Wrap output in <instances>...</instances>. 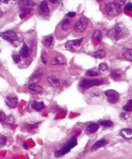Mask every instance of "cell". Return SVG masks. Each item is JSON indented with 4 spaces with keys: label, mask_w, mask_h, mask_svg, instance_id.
<instances>
[{
    "label": "cell",
    "mask_w": 132,
    "mask_h": 159,
    "mask_svg": "<svg viewBox=\"0 0 132 159\" xmlns=\"http://www.w3.org/2000/svg\"><path fill=\"white\" fill-rule=\"evenodd\" d=\"M102 84V80L99 78H94V80H82L80 82V87L82 88H90V87H94V86H99Z\"/></svg>",
    "instance_id": "8992f818"
},
{
    "label": "cell",
    "mask_w": 132,
    "mask_h": 159,
    "mask_svg": "<svg viewBox=\"0 0 132 159\" xmlns=\"http://www.w3.org/2000/svg\"><path fill=\"white\" fill-rule=\"evenodd\" d=\"M5 123L12 125V124L14 123V118L12 116H6V119H5Z\"/></svg>",
    "instance_id": "4316f807"
},
{
    "label": "cell",
    "mask_w": 132,
    "mask_h": 159,
    "mask_svg": "<svg viewBox=\"0 0 132 159\" xmlns=\"http://www.w3.org/2000/svg\"><path fill=\"white\" fill-rule=\"evenodd\" d=\"M106 144H107V142H106L105 140H97L96 142H94V145L91 147V151L94 152V151H96V150H98V149H100V148L104 147V146H106Z\"/></svg>",
    "instance_id": "4fadbf2b"
},
{
    "label": "cell",
    "mask_w": 132,
    "mask_h": 159,
    "mask_svg": "<svg viewBox=\"0 0 132 159\" xmlns=\"http://www.w3.org/2000/svg\"><path fill=\"white\" fill-rule=\"evenodd\" d=\"M86 76H98V74H97L96 71L87 70V71H86Z\"/></svg>",
    "instance_id": "f546056e"
},
{
    "label": "cell",
    "mask_w": 132,
    "mask_h": 159,
    "mask_svg": "<svg viewBox=\"0 0 132 159\" xmlns=\"http://www.w3.org/2000/svg\"><path fill=\"white\" fill-rule=\"evenodd\" d=\"M88 24H89L88 19L85 17H82L76 22V24L73 25V29H74L76 32H82V31L86 30V28L88 27Z\"/></svg>",
    "instance_id": "277c9868"
},
{
    "label": "cell",
    "mask_w": 132,
    "mask_h": 159,
    "mask_svg": "<svg viewBox=\"0 0 132 159\" xmlns=\"http://www.w3.org/2000/svg\"><path fill=\"white\" fill-rule=\"evenodd\" d=\"M128 34V29L126 28L125 25H123L122 23L117 24L113 28L109 29L107 31V35L113 39V41H119L121 38H123L124 36H126Z\"/></svg>",
    "instance_id": "6da1fadb"
},
{
    "label": "cell",
    "mask_w": 132,
    "mask_h": 159,
    "mask_svg": "<svg viewBox=\"0 0 132 159\" xmlns=\"http://www.w3.org/2000/svg\"><path fill=\"white\" fill-rule=\"evenodd\" d=\"M28 54H29V49H28V47H27V45L26 43H23V45H22V47H21V51H20V55H21L22 57H27L28 56Z\"/></svg>",
    "instance_id": "603a6c76"
},
{
    "label": "cell",
    "mask_w": 132,
    "mask_h": 159,
    "mask_svg": "<svg viewBox=\"0 0 132 159\" xmlns=\"http://www.w3.org/2000/svg\"><path fill=\"white\" fill-rule=\"evenodd\" d=\"M41 76H43V74H41L40 71H38V72L34 74L32 76H31V78H30V83H29V84H36L38 81H40V78H41Z\"/></svg>",
    "instance_id": "2e32d148"
},
{
    "label": "cell",
    "mask_w": 132,
    "mask_h": 159,
    "mask_svg": "<svg viewBox=\"0 0 132 159\" xmlns=\"http://www.w3.org/2000/svg\"><path fill=\"white\" fill-rule=\"evenodd\" d=\"M53 41H54V37H53V35L45 36V37L43 38V45H45V47H50L51 45H52Z\"/></svg>",
    "instance_id": "ffe728a7"
},
{
    "label": "cell",
    "mask_w": 132,
    "mask_h": 159,
    "mask_svg": "<svg viewBox=\"0 0 132 159\" xmlns=\"http://www.w3.org/2000/svg\"><path fill=\"white\" fill-rule=\"evenodd\" d=\"M1 37H2L3 39H5V41H10V43H14V45H16L18 36H16V33L14 32V31H12V30L3 31L2 33H1Z\"/></svg>",
    "instance_id": "5b68a950"
},
{
    "label": "cell",
    "mask_w": 132,
    "mask_h": 159,
    "mask_svg": "<svg viewBox=\"0 0 132 159\" xmlns=\"http://www.w3.org/2000/svg\"><path fill=\"white\" fill-rule=\"evenodd\" d=\"M50 12L49 6H47V1H41L39 4V14L43 16H47Z\"/></svg>",
    "instance_id": "8fae6325"
},
{
    "label": "cell",
    "mask_w": 132,
    "mask_h": 159,
    "mask_svg": "<svg viewBox=\"0 0 132 159\" xmlns=\"http://www.w3.org/2000/svg\"><path fill=\"white\" fill-rule=\"evenodd\" d=\"M66 60L63 56H57V57H54L52 60H51V64L52 65H62L65 64Z\"/></svg>",
    "instance_id": "7c38bea8"
},
{
    "label": "cell",
    "mask_w": 132,
    "mask_h": 159,
    "mask_svg": "<svg viewBox=\"0 0 132 159\" xmlns=\"http://www.w3.org/2000/svg\"><path fill=\"white\" fill-rule=\"evenodd\" d=\"M82 41V38H78V39H76V41H67V43H65V47L69 51H73L74 49L80 47Z\"/></svg>",
    "instance_id": "ba28073f"
},
{
    "label": "cell",
    "mask_w": 132,
    "mask_h": 159,
    "mask_svg": "<svg viewBox=\"0 0 132 159\" xmlns=\"http://www.w3.org/2000/svg\"><path fill=\"white\" fill-rule=\"evenodd\" d=\"M47 81H49V83H51V85L54 86V87H59L60 86V81L54 76H47Z\"/></svg>",
    "instance_id": "e0dca14e"
},
{
    "label": "cell",
    "mask_w": 132,
    "mask_h": 159,
    "mask_svg": "<svg viewBox=\"0 0 132 159\" xmlns=\"http://www.w3.org/2000/svg\"><path fill=\"white\" fill-rule=\"evenodd\" d=\"M105 56H106V52H105V50H103V49L98 50V51H96V52L93 53V57L97 58V59H102V58H104Z\"/></svg>",
    "instance_id": "ac0fdd59"
},
{
    "label": "cell",
    "mask_w": 132,
    "mask_h": 159,
    "mask_svg": "<svg viewBox=\"0 0 132 159\" xmlns=\"http://www.w3.org/2000/svg\"><path fill=\"white\" fill-rule=\"evenodd\" d=\"M19 5L22 10H27V12H29L33 8V6L35 5V2L34 1H25V0H23V1H19Z\"/></svg>",
    "instance_id": "9c48e42d"
},
{
    "label": "cell",
    "mask_w": 132,
    "mask_h": 159,
    "mask_svg": "<svg viewBox=\"0 0 132 159\" xmlns=\"http://www.w3.org/2000/svg\"><path fill=\"white\" fill-rule=\"evenodd\" d=\"M128 105H129V107H132V99H130L129 101H128Z\"/></svg>",
    "instance_id": "f35d334b"
},
{
    "label": "cell",
    "mask_w": 132,
    "mask_h": 159,
    "mask_svg": "<svg viewBox=\"0 0 132 159\" xmlns=\"http://www.w3.org/2000/svg\"><path fill=\"white\" fill-rule=\"evenodd\" d=\"M131 109H132V107H129L128 105H124V107H123V109H124V112H130V111H131Z\"/></svg>",
    "instance_id": "d6a6232c"
},
{
    "label": "cell",
    "mask_w": 132,
    "mask_h": 159,
    "mask_svg": "<svg viewBox=\"0 0 132 159\" xmlns=\"http://www.w3.org/2000/svg\"><path fill=\"white\" fill-rule=\"evenodd\" d=\"M105 12L111 17H116L121 12V5L117 1H111L105 4Z\"/></svg>",
    "instance_id": "7a4b0ae2"
},
{
    "label": "cell",
    "mask_w": 132,
    "mask_h": 159,
    "mask_svg": "<svg viewBox=\"0 0 132 159\" xmlns=\"http://www.w3.org/2000/svg\"><path fill=\"white\" fill-rule=\"evenodd\" d=\"M18 98L14 97V96H10V97H6L5 99V103H6L7 107H10V109H14L18 105Z\"/></svg>",
    "instance_id": "30bf717a"
},
{
    "label": "cell",
    "mask_w": 132,
    "mask_h": 159,
    "mask_svg": "<svg viewBox=\"0 0 132 159\" xmlns=\"http://www.w3.org/2000/svg\"><path fill=\"white\" fill-rule=\"evenodd\" d=\"M61 27H62V29H63L64 31H67V30H68V29H69V19L63 20Z\"/></svg>",
    "instance_id": "d4e9b609"
},
{
    "label": "cell",
    "mask_w": 132,
    "mask_h": 159,
    "mask_svg": "<svg viewBox=\"0 0 132 159\" xmlns=\"http://www.w3.org/2000/svg\"><path fill=\"white\" fill-rule=\"evenodd\" d=\"M45 107V105H43V102L41 101H34L32 103V109H35V111H41V109Z\"/></svg>",
    "instance_id": "7402d4cb"
},
{
    "label": "cell",
    "mask_w": 132,
    "mask_h": 159,
    "mask_svg": "<svg viewBox=\"0 0 132 159\" xmlns=\"http://www.w3.org/2000/svg\"><path fill=\"white\" fill-rule=\"evenodd\" d=\"M100 126H103V127H111L113 126V122L106 120V121H101L100 122Z\"/></svg>",
    "instance_id": "484cf974"
},
{
    "label": "cell",
    "mask_w": 132,
    "mask_h": 159,
    "mask_svg": "<svg viewBox=\"0 0 132 159\" xmlns=\"http://www.w3.org/2000/svg\"><path fill=\"white\" fill-rule=\"evenodd\" d=\"M98 67H99V69H100V71H103V72L109 69V66H107V64H106V63H100Z\"/></svg>",
    "instance_id": "83f0119b"
},
{
    "label": "cell",
    "mask_w": 132,
    "mask_h": 159,
    "mask_svg": "<svg viewBox=\"0 0 132 159\" xmlns=\"http://www.w3.org/2000/svg\"><path fill=\"white\" fill-rule=\"evenodd\" d=\"M76 144H78V140H76V136H73V138H70V140L68 142V144L66 146H64L63 148H62L61 150H59V151H56L55 152V156L56 157H60V156H63V155H65L66 153H68L69 151H70L71 149H72L74 146H76Z\"/></svg>",
    "instance_id": "3957f363"
},
{
    "label": "cell",
    "mask_w": 132,
    "mask_h": 159,
    "mask_svg": "<svg viewBox=\"0 0 132 159\" xmlns=\"http://www.w3.org/2000/svg\"><path fill=\"white\" fill-rule=\"evenodd\" d=\"M0 117H1V118H0V119H1V121H2V122H5V119H6V117H5L4 113H3V112L0 113Z\"/></svg>",
    "instance_id": "d590c367"
},
{
    "label": "cell",
    "mask_w": 132,
    "mask_h": 159,
    "mask_svg": "<svg viewBox=\"0 0 132 159\" xmlns=\"http://www.w3.org/2000/svg\"><path fill=\"white\" fill-rule=\"evenodd\" d=\"M5 142H6V138H5L4 136H1V142H0L1 147H3V146L5 145Z\"/></svg>",
    "instance_id": "1f68e13d"
},
{
    "label": "cell",
    "mask_w": 132,
    "mask_h": 159,
    "mask_svg": "<svg viewBox=\"0 0 132 159\" xmlns=\"http://www.w3.org/2000/svg\"><path fill=\"white\" fill-rule=\"evenodd\" d=\"M131 10H132V3L131 2H128L127 4L124 6V12H131Z\"/></svg>",
    "instance_id": "f1b7e54d"
},
{
    "label": "cell",
    "mask_w": 132,
    "mask_h": 159,
    "mask_svg": "<svg viewBox=\"0 0 132 159\" xmlns=\"http://www.w3.org/2000/svg\"><path fill=\"white\" fill-rule=\"evenodd\" d=\"M51 2H52V3H56V2H58V1H57V0H51Z\"/></svg>",
    "instance_id": "ab89813d"
},
{
    "label": "cell",
    "mask_w": 132,
    "mask_h": 159,
    "mask_svg": "<svg viewBox=\"0 0 132 159\" xmlns=\"http://www.w3.org/2000/svg\"><path fill=\"white\" fill-rule=\"evenodd\" d=\"M12 58H14V62H20V56H16V54L12 55Z\"/></svg>",
    "instance_id": "8d00e7d4"
},
{
    "label": "cell",
    "mask_w": 132,
    "mask_h": 159,
    "mask_svg": "<svg viewBox=\"0 0 132 159\" xmlns=\"http://www.w3.org/2000/svg\"><path fill=\"white\" fill-rule=\"evenodd\" d=\"M92 39L93 41H100L102 39V33L100 30H95L94 33L92 35Z\"/></svg>",
    "instance_id": "cb8c5ba5"
},
{
    "label": "cell",
    "mask_w": 132,
    "mask_h": 159,
    "mask_svg": "<svg viewBox=\"0 0 132 159\" xmlns=\"http://www.w3.org/2000/svg\"><path fill=\"white\" fill-rule=\"evenodd\" d=\"M28 88H29V90L32 91V92H34V93H40L43 91V87L37 85V84H29Z\"/></svg>",
    "instance_id": "9a60e30c"
},
{
    "label": "cell",
    "mask_w": 132,
    "mask_h": 159,
    "mask_svg": "<svg viewBox=\"0 0 132 159\" xmlns=\"http://www.w3.org/2000/svg\"><path fill=\"white\" fill-rule=\"evenodd\" d=\"M99 128V125L96 123H91L87 126V131L89 133H95Z\"/></svg>",
    "instance_id": "d6986e66"
},
{
    "label": "cell",
    "mask_w": 132,
    "mask_h": 159,
    "mask_svg": "<svg viewBox=\"0 0 132 159\" xmlns=\"http://www.w3.org/2000/svg\"><path fill=\"white\" fill-rule=\"evenodd\" d=\"M73 17H76V12H67V18H73Z\"/></svg>",
    "instance_id": "836d02e7"
},
{
    "label": "cell",
    "mask_w": 132,
    "mask_h": 159,
    "mask_svg": "<svg viewBox=\"0 0 132 159\" xmlns=\"http://www.w3.org/2000/svg\"><path fill=\"white\" fill-rule=\"evenodd\" d=\"M111 76L116 78H118V76H120V74H119V72H117L116 70H113V72H111Z\"/></svg>",
    "instance_id": "e575fe53"
},
{
    "label": "cell",
    "mask_w": 132,
    "mask_h": 159,
    "mask_svg": "<svg viewBox=\"0 0 132 159\" xmlns=\"http://www.w3.org/2000/svg\"><path fill=\"white\" fill-rule=\"evenodd\" d=\"M105 96L107 97V100H109V103H117L119 101V93L116 90H106L105 91Z\"/></svg>",
    "instance_id": "52a82bcc"
},
{
    "label": "cell",
    "mask_w": 132,
    "mask_h": 159,
    "mask_svg": "<svg viewBox=\"0 0 132 159\" xmlns=\"http://www.w3.org/2000/svg\"><path fill=\"white\" fill-rule=\"evenodd\" d=\"M123 56L128 61L132 62V49H125V50L123 51Z\"/></svg>",
    "instance_id": "44dd1931"
},
{
    "label": "cell",
    "mask_w": 132,
    "mask_h": 159,
    "mask_svg": "<svg viewBox=\"0 0 132 159\" xmlns=\"http://www.w3.org/2000/svg\"><path fill=\"white\" fill-rule=\"evenodd\" d=\"M120 134L122 138L126 140H132V129L131 128H124L120 131Z\"/></svg>",
    "instance_id": "5bb4252c"
},
{
    "label": "cell",
    "mask_w": 132,
    "mask_h": 159,
    "mask_svg": "<svg viewBox=\"0 0 132 159\" xmlns=\"http://www.w3.org/2000/svg\"><path fill=\"white\" fill-rule=\"evenodd\" d=\"M41 61H43V64L47 63V54H45V53H43V54H41Z\"/></svg>",
    "instance_id": "4dcf8cb0"
},
{
    "label": "cell",
    "mask_w": 132,
    "mask_h": 159,
    "mask_svg": "<svg viewBox=\"0 0 132 159\" xmlns=\"http://www.w3.org/2000/svg\"><path fill=\"white\" fill-rule=\"evenodd\" d=\"M120 117H121L122 119H127V118H128V115L126 114V113H122V114L120 115Z\"/></svg>",
    "instance_id": "74e56055"
}]
</instances>
